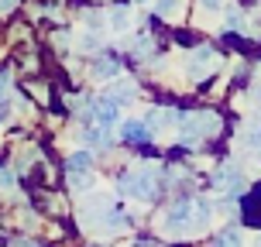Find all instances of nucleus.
Listing matches in <instances>:
<instances>
[{
    "instance_id": "obj_1",
    "label": "nucleus",
    "mask_w": 261,
    "mask_h": 247,
    "mask_svg": "<svg viewBox=\"0 0 261 247\" xmlns=\"http://www.w3.org/2000/svg\"><path fill=\"white\" fill-rule=\"evenodd\" d=\"M120 189L124 196H138V199H151L155 196V172L151 169H138V172H127L120 179Z\"/></svg>"
},
{
    "instance_id": "obj_15",
    "label": "nucleus",
    "mask_w": 261,
    "mask_h": 247,
    "mask_svg": "<svg viewBox=\"0 0 261 247\" xmlns=\"http://www.w3.org/2000/svg\"><path fill=\"white\" fill-rule=\"evenodd\" d=\"M7 90V76H0V93Z\"/></svg>"
},
{
    "instance_id": "obj_3",
    "label": "nucleus",
    "mask_w": 261,
    "mask_h": 247,
    "mask_svg": "<svg viewBox=\"0 0 261 247\" xmlns=\"http://www.w3.org/2000/svg\"><path fill=\"white\" fill-rule=\"evenodd\" d=\"M213 65H217V52H213V48H199V52H193V59H189V76L203 79Z\"/></svg>"
},
{
    "instance_id": "obj_9",
    "label": "nucleus",
    "mask_w": 261,
    "mask_h": 247,
    "mask_svg": "<svg viewBox=\"0 0 261 247\" xmlns=\"http://www.w3.org/2000/svg\"><path fill=\"white\" fill-rule=\"evenodd\" d=\"M241 244H244V237H241L237 227H227V230L217 237V247H241Z\"/></svg>"
},
{
    "instance_id": "obj_10",
    "label": "nucleus",
    "mask_w": 261,
    "mask_h": 247,
    "mask_svg": "<svg viewBox=\"0 0 261 247\" xmlns=\"http://www.w3.org/2000/svg\"><path fill=\"white\" fill-rule=\"evenodd\" d=\"M127 24H130V11L127 7H114V11H110V28H114V31H124Z\"/></svg>"
},
{
    "instance_id": "obj_2",
    "label": "nucleus",
    "mask_w": 261,
    "mask_h": 247,
    "mask_svg": "<svg viewBox=\"0 0 261 247\" xmlns=\"http://www.w3.org/2000/svg\"><path fill=\"white\" fill-rule=\"evenodd\" d=\"M169 234H186L193 227V203H175V206L165 213V223H162Z\"/></svg>"
},
{
    "instance_id": "obj_12",
    "label": "nucleus",
    "mask_w": 261,
    "mask_h": 247,
    "mask_svg": "<svg viewBox=\"0 0 261 247\" xmlns=\"http://www.w3.org/2000/svg\"><path fill=\"white\" fill-rule=\"evenodd\" d=\"M14 189V172L11 169H0V196Z\"/></svg>"
},
{
    "instance_id": "obj_13",
    "label": "nucleus",
    "mask_w": 261,
    "mask_h": 247,
    "mask_svg": "<svg viewBox=\"0 0 261 247\" xmlns=\"http://www.w3.org/2000/svg\"><path fill=\"white\" fill-rule=\"evenodd\" d=\"M114 72H117V65H114V62H103V65H96V76H100V79L114 76Z\"/></svg>"
},
{
    "instance_id": "obj_7",
    "label": "nucleus",
    "mask_w": 261,
    "mask_h": 247,
    "mask_svg": "<svg viewBox=\"0 0 261 247\" xmlns=\"http://www.w3.org/2000/svg\"><path fill=\"white\" fill-rule=\"evenodd\" d=\"M120 134H124V141H148V124H141V120H127L124 127H120Z\"/></svg>"
},
{
    "instance_id": "obj_8",
    "label": "nucleus",
    "mask_w": 261,
    "mask_h": 247,
    "mask_svg": "<svg viewBox=\"0 0 261 247\" xmlns=\"http://www.w3.org/2000/svg\"><path fill=\"white\" fill-rule=\"evenodd\" d=\"M134 93H138V90H134V83H130V79H127V83L120 79L117 86L107 93V100H114V103H127V100H134Z\"/></svg>"
},
{
    "instance_id": "obj_6",
    "label": "nucleus",
    "mask_w": 261,
    "mask_h": 247,
    "mask_svg": "<svg viewBox=\"0 0 261 247\" xmlns=\"http://www.w3.org/2000/svg\"><path fill=\"white\" fill-rule=\"evenodd\" d=\"M90 172H93V155L90 151L69 155V175H90Z\"/></svg>"
},
{
    "instance_id": "obj_4",
    "label": "nucleus",
    "mask_w": 261,
    "mask_h": 247,
    "mask_svg": "<svg viewBox=\"0 0 261 247\" xmlns=\"http://www.w3.org/2000/svg\"><path fill=\"white\" fill-rule=\"evenodd\" d=\"M217 185H220V189H227L230 196H237L241 189H244V179H241V172H237L234 165H223V169L217 172Z\"/></svg>"
},
{
    "instance_id": "obj_17",
    "label": "nucleus",
    "mask_w": 261,
    "mask_h": 247,
    "mask_svg": "<svg viewBox=\"0 0 261 247\" xmlns=\"http://www.w3.org/2000/svg\"><path fill=\"white\" fill-rule=\"evenodd\" d=\"M17 247H38V244H17Z\"/></svg>"
},
{
    "instance_id": "obj_14",
    "label": "nucleus",
    "mask_w": 261,
    "mask_h": 247,
    "mask_svg": "<svg viewBox=\"0 0 261 247\" xmlns=\"http://www.w3.org/2000/svg\"><path fill=\"white\" fill-rule=\"evenodd\" d=\"M14 7V0H0V11H11Z\"/></svg>"
},
{
    "instance_id": "obj_5",
    "label": "nucleus",
    "mask_w": 261,
    "mask_h": 247,
    "mask_svg": "<svg viewBox=\"0 0 261 247\" xmlns=\"http://www.w3.org/2000/svg\"><path fill=\"white\" fill-rule=\"evenodd\" d=\"M93 117L100 127H110L114 120H117V103L114 100H100V103H93Z\"/></svg>"
},
{
    "instance_id": "obj_16",
    "label": "nucleus",
    "mask_w": 261,
    "mask_h": 247,
    "mask_svg": "<svg viewBox=\"0 0 261 247\" xmlns=\"http://www.w3.org/2000/svg\"><path fill=\"white\" fill-rule=\"evenodd\" d=\"M0 120H7V106L0 103Z\"/></svg>"
},
{
    "instance_id": "obj_11",
    "label": "nucleus",
    "mask_w": 261,
    "mask_h": 247,
    "mask_svg": "<svg viewBox=\"0 0 261 247\" xmlns=\"http://www.w3.org/2000/svg\"><path fill=\"white\" fill-rule=\"evenodd\" d=\"M86 141H90L93 148H110V130L107 127H93L90 134H86Z\"/></svg>"
}]
</instances>
